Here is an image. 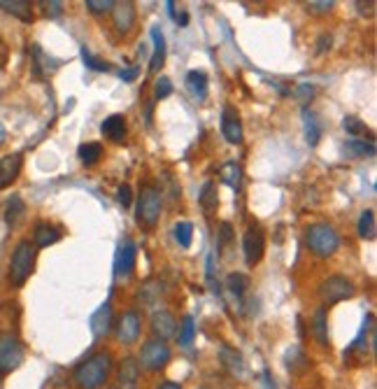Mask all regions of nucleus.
<instances>
[{
    "instance_id": "nucleus-1",
    "label": "nucleus",
    "mask_w": 377,
    "mask_h": 389,
    "mask_svg": "<svg viewBox=\"0 0 377 389\" xmlns=\"http://www.w3.org/2000/svg\"><path fill=\"white\" fill-rule=\"evenodd\" d=\"M110 371H112V357L108 352H98L75 368L73 380L80 389H101L108 382Z\"/></svg>"
},
{
    "instance_id": "nucleus-2",
    "label": "nucleus",
    "mask_w": 377,
    "mask_h": 389,
    "mask_svg": "<svg viewBox=\"0 0 377 389\" xmlns=\"http://www.w3.org/2000/svg\"><path fill=\"white\" fill-rule=\"evenodd\" d=\"M161 207H163V193H161L154 184H142L138 196V212L135 219L140 226H156V221L161 217Z\"/></svg>"
},
{
    "instance_id": "nucleus-3",
    "label": "nucleus",
    "mask_w": 377,
    "mask_h": 389,
    "mask_svg": "<svg viewBox=\"0 0 377 389\" xmlns=\"http://www.w3.org/2000/svg\"><path fill=\"white\" fill-rule=\"evenodd\" d=\"M35 268V245L31 240H21L10 259V280L14 287H24Z\"/></svg>"
},
{
    "instance_id": "nucleus-4",
    "label": "nucleus",
    "mask_w": 377,
    "mask_h": 389,
    "mask_svg": "<svg viewBox=\"0 0 377 389\" xmlns=\"http://www.w3.org/2000/svg\"><path fill=\"white\" fill-rule=\"evenodd\" d=\"M305 245L310 247L312 254L326 259V256L335 254V249L340 247V238L328 224H314L305 231Z\"/></svg>"
},
{
    "instance_id": "nucleus-5",
    "label": "nucleus",
    "mask_w": 377,
    "mask_h": 389,
    "mask_svg": "<svg viewBox=\"0 0 377 389\" xmlns=\"http://www.w3.org/2000/svg\"><path fill=\"white\" fill-rule=\"evenodd\" d=\"M24 364V345L10 331L0 333V375H10Z\"/></svg>"
},
{
    "instance_id": "nucleus-6",
    "label": "nucleus",
    "mask_w": 377,
    "mask_h": 389,
    "mask_svg": "<svg viewBox=\"0 0 377 389\" xmlns=\"http://www.w3.org/2000/svg\"><path fill=\"white\" fill-rule=\"evenodd\" d=\"M319 296H321V301H324V305H335L354 296V284L352 280H347L345 275H328L326 280L319 284Z\"/></svg>"
},
{
    "instance_id": "nucleus-7",
    "label": "nucleus",
    "mask_w": 377,
    "mask_h": 389,
    "mask_svg": "<svg viewBox=\"0 0 377 389\" xmlns=\"http://www.w3.org/2000/svg\"><path fill=\"white\" fill-rule=\"evenodd\" d=\"M168 361H170V347L163 340H149L140 350L138 364L140 368H147V371H161V368L168 366Z\"/></svg>"
},
{
    "instance_id": "nucleus-8",
    "label": "nucleus",
    "mask_w": 377,
    "mask_h": 389,
    "mask_svg": "<svg viewBox=\"0 0 377 389\" xmlns=\"http://www.w3.org/2000/svg\"><path fill=\"white\" fill-rule=\"evenodd\" d=\"M135 259H138V245L131 238H124L119 242L114 254V277L126 280L133 273V268H135Z\"/></svg>"
},
{
    "instance_id": "nucleus-9",
    "label": "nucleus",
    "mask_w": 377,
    "mask_h": 389,
    "mask_svg": "<svg viewBox=\"0 0 377 389\" xmlns=\"http://www.w3.org/2000/svg\"><path fill=\"white\" fill-rule=\"evenodd\" d=\"M263 252H265V233L258 226H249L242 238V254L247 266H256L263 259Z\"/></svg>"
},
{
    "instance_id": "nucleus-10",
    "label": "nucleus",
    "mask_w": 377,
    "mask_h": 389,
    "mask_svg": "<svg viewBox=\"0 0 377 389\" xmlns=\"http://www.w3.org/2000/svg\"><path fill=\"white\" fill-rule=\"evenodd\" d=\"M140 373H142V368L133 357H126L121 361V366H119V373H117V380L112 389H138L140 385Z\"/></svg>"
},
{
    "instance_id": "nucleus-11",
    "label": "nucleus",
    "mask_w": 377,
    "mask_h": 389,
    "mask_svg": "<svg viewBox=\"0 0 377 389\" xmlns=\"http://www.w3.org/2000/svg\"><path fill=\"white\" fill-rule=\"evenodd\" d=\"M140 336V315L135 310L124 312L117 324V340L124 345H133Z\"/></svg>"
},
{
    "instance_id": "nucleus-12",
    "label": "nucleus",
    "mask_w": 377,
    "mask_h": 389,
    "mask_svg": "<svg viewBox=\"0 0 377 389\" xmlns=\"http://www.w3.org/2000/svg\"><path fill=\"white\" fill-rule=\"evenodd\" d=\"M221 133L230 145L242 142V124H240V117H237L235 108L226 105L221 110Z\"/></svg>"
},
{
    "instance_id": "nucleus-13",
    "label": "nucleus",
    "mask_w": 377,
    "mask_h": 389,
    "mask_svg": "<svg viewBox=\"0 0 377 389\" xmlns=\"http://www.w3.org/2000/svg\"><path fill=\"white\" fill-rule=\"evenodd\" d=\"M61 68V61L52 59L49 54H45L40 45L33 47V75L38 80H47L49 75H54Z\"/></svg>"
},
{
    "instance_id": "nucleus-14",
    "label": "nucleus",
    "mask_w": 377,
    "mask_h": 389,
    "mask_svg": "<svg viewBox=\"0 0 377 389\" xmlns=\"http://www.w3.org/2000/svg\"><path fill=\"white\" fill-rule=\"evenodd\" d=\"M89 326H91V333H94L96 340L105 338L112 331V305H110V301L103 303L101 308H98L94 315H91Z\"/></svg>"
},
{
    "instance_id": "nucleus-15",
    "label": "nucleus",
    "mask_w": 377,
    "mask_h": 389,
    "mask_svg": "<svg viewBox=\"0 0 377 389\" xmlns=\"http://www.w3.org/2000/svg\"><path fill=\"white\" fill-rule=\"evenodd\" d=\"M21 166H24V156L21 154H7L0 159V191L7 189L19 177Z\"/></svg>"
},
{
    "instance_id": "nucleus-16",
    "label": "nucleus",
    "mask_w": 377,
    "mask_h": 389,
    "mask_svg": "<svg viewBox=\"0 0 377 389\" xmlns=\"http://www.w3.org/2000/svg\"><path fill=\"white\" fill-rule=\"evenodd\" d=\"M151 331H154V336H156V340H168L170 336H175V331H177V319H175L172 312H168V310L154 312Z\"/></svg>"
},
{
    "instance_id": "nucleus-17",
    "label": "nucleus",
    "mask_w": 377,
    "mask_h": 389,
    "mask_svg": "<svg viewBox=\"0 0 377 389\" xmlns=\"http://www.w3.org/2000/svg\"><path fill=\"white\" fill-rule=\"evenodd\" d=\"M112 17H114V26L119 33H128L135 24V5L131 0H124V3H114L112 8Z\"/></svg>"
},
{
    "instance_id": "nucleus-18",
    "label": "nucleus",
    "mask_w": 377,
    "mask_h": 389,
    "mask_svg": "<svg viewBox=\"0 0 377 389\" xmlns=\"http://www.w3.org/2000/svg\"><path fill=\"white\" fill-rule=\"evenodd\" d=\"M219 359H221V366L226 368V371L233 375V378H242V375H244V359H242L240 352L233 350V347L221 345Z\"/></svg>"
},
{
    "instance_id": "nucleus-19",
    "label": "nucleus",
    "mask_w": 377,
    "mask_h": 389,
    "mask_svg": "<svg viewBox=\"0 0 377 389\" xmlns=\"http://www.w3.org/2000/svg\"><path fill=\"white\" fill-rule=\"evenodd\" d=\"M101 131L105 138H110L112 142H124L126 138V117L124 115H110L108 119L101 124Z\"/></svg>"
},
{
    "instance_id": "nucleus-20",
    "label": "nucleus",
    "mask_w": 377,
    "mask_h": 389,
    "mask_svg": "<svg viewBox=\"0 0 377 389\" xmlns=\"http://www.w3.org/2000/svg\"><path fill=\"white\" fill-rule=\"evenodd\" d=\"M0 10L21 19V22H26V24L33 22V5L28 3V0H0Z\"/></svg>"
},
{
    "instance_id": "nucleus-21",
    "label": "nucleus",
    "mask_w": 377,
    "mask_h": 389,
    "mask_svg": "<svg viewBox=\"0 0 377 389\" xmlns=\"http://www.w3.org/2000/svg\"><path fill=\"white\" fill-rule=\"evenodd\" d=\"M284 366H286V371L293 375H303L307 368H310V359H307V354L300 350V347H291V350H286L284 354Z\"/></svg>"
},
{
    "instance_id": "nucleus-22",
    "label": "nucleus",
    "mask_w": 377,
    "mask_h": 389,
    "mask_svg": "<svg viewBox=\"0 0 377 389\" xmlns=\"http://www.w3.org/2000/svg\"><path fill=\"white\" fill-rule=\"evenodd\" d=\"M342 149H345V154L349 159L375 156V142L373 140H361V138H352V140H347L345 145H342Z\"/></svg>"
},
{
    "instance_id": "nucleus-23",
    "label": "nucleus",
    "mask_w": 377,
    "mask_h": 389,
    "mask_svg": "<svg viewBox=\"0 0 377 389\" xmlns=\"http://www.w3.org/2000/svg\"><path fill=\"white\" fill-rule=\"evenodd\" d=\"M151 40H154V54L149 61V73H158L161 66H163V61H165V38H163V33H161L158 26H154L151 29Z\"/></svg>"
},
{
    "instance_id": "nucleus-24",
    "label": "nucleus",
    "mask_w": 377,
    "mask_h": 389,
    "mask_svg": "<svg viewBox=\"0 0 377 389\" xmlns=\"http://www.w3.org/2000/svg\"><path fill=\"white\" fill-rule=\"evenodd\" d=\"M303 126H305V140L310 147H317L319 145V138H321V124L317 119V115L312 112V110H303Z\"/></svg>"
},
{
    "instance_id": "nucleus-25",
    "label": "nucleus",
    "mask_w": 377,
    "mask_h": 389,
    "mask_svg": "<svg viewBox=\"0 0 377 389\" xmlns=\"http://www.w3.org/2000/svg\"><path fill=\"white\" fill-rule=\"evenodd\" d=\"M33 238H35V247H49V245H54V242H59L61 231L56 226L45 224V221H42V224L35 226Z\"/></svg>"
},
{
    "instance_id": "nucleus-26",
    "label": "nucleus",
    "mask_w": 377,
    "mask_h": 389,
    "mask_svg": "<svg viewBox=\"0 0 377 389\" xmlns=\"http://www.w3.org/2000/svg\"><path fill=\"white\" fill-rule=\"evenodd\" d=\"M219 177H221L223 184L230 186V189H240V184H242V168H240V163H235V161L223 163L221 170H219Z\"/></svg>"
},
{
    "instance_id": "nucleus-27",
    "label": "nucleus",
    "mask_w": 377,
    "mask_h": 389,
    "mask_svg": "<svg viewBox=\"0 0 377 389\" xmlns=\"http://www.w3.org/2000/svg\"><path fill=\"white\" fill-rule=\"evenodd\" d=\"M186 87L193 94V98L202 101L207 96V75L202 71H191L186 75Z\"/></svg>"
},
{
    "instance_id": "nucleus-28",
    "label": "nucleus",
    "mask_w": 377,
    "mask_h": 389,
    "mask_svg": "<svg viewBox=\"0 0 377 389\" xmlns=\"http://www.w3.org/2000/svg\"><path fill=\"white\" fill-rule=\"evenodd\" d=\"M24 212H26V205H24V200H21V196H10V200H7V205H5V224L7 226H17L19 224V219L24 217Z\"/></svg>"
},
{
    "instance_id": "nucleus-29",
    "label": "nucleus",
    "mask_w": 377,
    "mask_h": 389,
    "mask_svg": "<svg viewBox=\"0 0 377 389\" xmlns=\"http://www.w3.org/2000/svg\"><path fill=\"white\" fill-rule=\"evenodd\" d=\"M312 331H314V338H317V343L321 347L328 345V324H326V308H319L314 312V319H312Z\"/></svg>"
},
{
    "instance_id": "nucleus-30",
    "label": "nucleus",
    "mask_w": 377,
    "mask_h": 389,
    "mask_svg": "<svg viewBox=\"0 0 377 389\" xmlns=\"http://www.w3.org/2000/svg\"><path fill=\"white\" fill-rule=\"evenodd\" d=\"M77 156L84 166H94L98 159L103 156V145L101 142H84L80 149H77Z\"/></svg>"
},
{
    "instance_id": "nucleus-31",
    "label": "nucleus",
    "mask_w": 377,
    "mask_h": 389,
    "mask_svg": "<svg viewBox=\"0 0 377 389\" xmlns=\"http://www.w3.org/2000/svg\"><path fill=\"white\" fill-rule=\"evenodd\" d=\"M226 287L228 291L233 294L235 298H242L244 294H247V287H249V277L242 275V273H230L226 277Z\"/></svg>"
},
{
    "instance_id": "nucleus-32",
    "label": "nucleus",
    "mask_w": 377,
    "mask_h": 389,
    "mask_svg": "<svg viewBox=\"0 0 377 389\" xmlns=\"http://www.w3.org/2000/svg\"><path fill=\"white\" fill-rule=\"evenodd\" d=\"M172 235H175V240H177L182 247H191V242H193V224H191V221H177L175 228H172Z\"/></svg>"
},
{
    "instance_id": "nucleus-33",
    "label": "nucleus",
    "mask_w": 377,
    "mask_h": 389,
    "mask_svg": "<svg viewBox=\"0 0 377 389\" xmlns=\"http://www.w3.org/2000/svg\"><path fill=\"white\" fill-rule=\"evenodd\" d=\"M359 235L363 240L375 238V210H363L359 219Z\"/></svg>"
},
{
    "instance_id": "nucleus-34",
    "label": "nucleus",
    "mask_w": 377,
    "mask_h": 389,
    "mask_svg": "<svg viewBox=\"0 0 377 389\" xmlns=\"http://www.w3.org/2000/svg\"><path fill=\"white\" fill-rule=\"evenodd\" d=\"M200 205L205 207L207 212L216 210V205H219V196H216V186L214 182H205L200 189Z\"/></svg>"
},
{
    "instance_id": "nucleus-35",
    "label": "nucleus",
    "mask_w": 377,
    "mask_h": 389,
    "mask_svg": "<svg viewBox=\"0 0 377 389\" xmlns=\"http://www.w3.org/2000/svg\"><path fill=\"white\" fill-rule=\"evenodd\" d=\"M342 129L347 131L349 135H354V138H361V135H370L373 138V133H370V129L366 126V124H363L359 117H345V119H342Z\"/></svg>"
},
{
    "instance_id": "nucleus-36",
    "label": "nucleus",
    "mask_w": 377,
    "mask_h": 389,
    "mask_svg": "<svg viewBox=\"0 0 377 389\" xmlns=\"http://www.w3.org/2000/svg\"><path fill=\"white\" fill-rule=\"evenodd\" d=\"M193 336H195V324H193V317L186 315L184 322H182V329H179V345L182 347H188L193 343Z\"/></svg>"
},
{
    "instance_id": "nucleus-37",
    "label": "nucleus",
    "mask_w": 377,
    "mask_h": 389,
    "mask_svg": "<svg viewBox=\"0 0 377 389\" xmlns=\"http://www.w3.org/2000/svg\"><path fill=\"white\" fill-rule=\"evenodd\" d=\"M82 59H84V66L91 68V71H98V73H110V71H112L108 61H101V59L91 57V52L87 50V47L82 50Z\"/></svg>"
},
{
    "instance_id": "nucleus-38",
    "label": "nucleus",
    "mask_w": 377,
    "mask_h": 389,
    "mask_svg": "<svg viewBox=\"0 0 377 389\" xmlns=\"http://www.w3.org/2000/svg\"><path fill=\"white\" fill-rule=\"evenodd\" d=\"M305 8L310 15H326V12H331L335 8V3L333 0H312V3H307Z\"/></svg>"
},
{
    "instance_id": "nucleus-39",
    "label": "nucleus",
    "mask_w": 377,
    "mask_h": 389,
    "mask_svg": "<svg viewBox=\"0 0 377 389\" xmlns=\"http://www.w3.org/2000/svg\"><path fill=\"white\" fill-rule=\"evenodd\" d=\"M84 5H87L94 15H105V12H112V8H114V0H87Z\"/></svg>"
},
{
    "instance_id": "nucleus-40",
    "label": "nucleus",
    "mask_w": 377,
    "mask_h": 389,
    "mask_svg": "<svg viewBox=\"0 0 377 389\" xmlns=\"http://www.w3.org/2000/svg\"><path fill=\"white\" fill-rule=\"evenodd\" d=\"M170 94H172V82L168 80V78H161L156 82V87H154V96H156V98L161 101V98H168Z\"/></svg>"
},
{
    "instance_id": "nucleus-41",
    "label": "nucleus",
    "mask_w": 377,
    "mask_h": 389,
    "mask_svg": "<svg viewBox=\"0 0 377 389\" xmlns=\"http://www.w3.org/2000/svg\"><path fill=\"white\" fill-rule=\"evenodd\" d=\"M293 96H296V98L305 105L307 101H312V96H314V87H312V85H305V82H303V85H298L296 89H293Z\"/></svg>"
},
{
    "instance_id": "nucleus-42",
    "label": "nucleus",
    "mask_w": 377,
    "mask_h": 389,
    "mask_svg": "<svg viewBox=\"0 0 377 389\" xmlns=\"http://www.w3.org/2000/svg\"><path fill=\"white\" fill-rule=\"evenodd\" d=\"M117 200L121 203L124 207H128L131 205V200H133V193H131V186L128 184H121L117 189Z\"/></svg>"
},
{
    "instance_id": "nucleus-43",
    "label": "nucleus",
    "mask_w": 377,
    "mask_h": 389,
    "mask_svg": "<svg viewBox=\"0 0 377 389\" xmlns=\"http://www.w3.org/2000/svg\"><path fill=\"white\" fill-rule=\"evenodd\" d=\"M356 10H359V15H373L375 12V0H368V3H356Z\"/></svg>"
},
{
    "instance_id": "nucleus-44",
    "label": "nucleus",
    "mask_w": 377,
    "mask_h": 389,
    "mask_svg": "<svg viewBox=\"0 0 377 389\" xmlns=\"http://www.w3.org/2000/svg\"><path fill=\"white\" fill-rule=\"evenodd\" d=\"M230 235H233V228H230L228 221H223V224H221V245H228Z\"/></svg>"
},
{
    "instance_id": "nucleus-45",
    "label": "nucleus",
    "mask_w": 377,
    "mask_h": 389,
    "mask_svg": "<svg viewBox=\"0 0 377 389\" xmlns=\"http://www.w3.org/2000/svg\"><path fill=\"white\" fill-rule=\"evenodd\" d=\"M331 43H333V38H331V36H321V38L317 40V45H319V47H317V52H319V54H324L326 50H331Z\"/></svg>"
},
{
    "instance_id": "nucleus-46",
    "label": "nucleus",
    "mask_w": 377,
    "mask_h": 389,
    "mask_svg": "<svg viewBox=\"0 0 377 389\" xmlns=\"http://www.w3.org/2000/svg\"><path fill=\"white\" fill-rule=\"evenodd\" d=\"M45 8H47V15L59 17L63 12V3H45Z\"/></svg>"
},
{
    "instance_id": "nucleus-47",
    "label": "nucleus",
    "mask_w": 377,
    "mask_h": 389,
    "mask_svg": "<svg viewBox=\"0 0 377 389\" xmlns=\"http://www.w3.org/2000/svg\"><path fill=\"white\" fill-rule=\"evenodd\" d=\"M138 68H131V71H121V80L124 82H133V80H135L138 78Z\"/></svg>"
},
{
    "instance_id": "nucleus-48",
    "label": "nucleus",
    "mask_w": 377,
    "mask_h": 389,
    "mask_svg": "<svg viewBox=\"0 0 377 389\" xmlns=\"http://www.w3.org/2000/svg\"><path fill=\"white\" fill-rule=\"evenodd\" d=\"M158 389H182L177 382H163V385H161Z\"/></svg>"
},
{
    "instance_id": "nucleus-49",
    "label": "nucleus",
    "mask_w": 377,
    "mask_h": 389,
    "mask_svg": "<svg viewBox=\"0 0 377 389\" xmlns=\"http://www.w3.org/2000/svg\"><path fill=\"white\" fill-rule=\"evenodd\" d=\"M7 140V131H5V126H3V122H0V145H3Z\"/></svg>"
}]
</instances>
